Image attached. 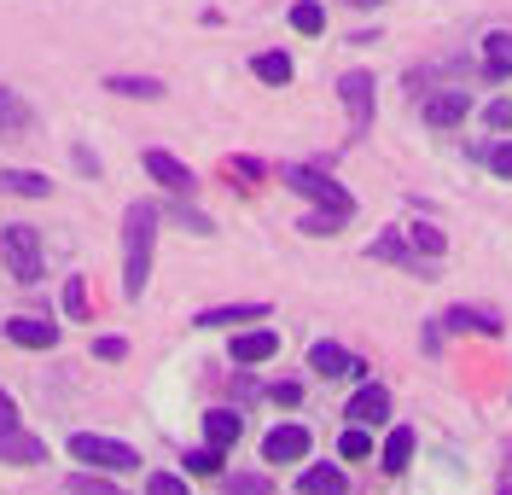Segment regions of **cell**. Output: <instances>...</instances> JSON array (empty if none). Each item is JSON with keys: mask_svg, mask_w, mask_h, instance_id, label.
<instances>
[{"mask_svg": "<svg viewBox=\"0 0 512 495\" xmlns=\"http://www.w3.org/2000/svg\"><path fill=\"white\" fill-rule=\"evenodd\" d=\"M483 53H489V82H507L512 76V35L507 30L483 35Z\"/></svg>", "mask_w": 512, "mask_h": 495, "instance_id": "obj_19", "label": "cell"}, {"mask_svg": "<svg viewBox=\"0 0 512 495\" xmlns=\"http://www.w3.org/2000/svg\"><path fill=\"white\" fill-rule=\"evenodd\" d=\"M146 495H187V484H181L175 472H152V478H146Z\"/></svg>", "mask_w": 512, "mask_h": 495, "instance_id": "obj_31", "label": "cell"}, {"mask_svg": "<svg viewBox=\"0 0 512 495\" xmlns=\"http://www.w3.org/2000/svg\"><path fill=\"white\" fill-rule=\"evenodd\" d=\"M30 129H35V111L24 105V94L18 88H0V134L6 140H24Z\"/></svg>", "mask_w": 512, "mask_h": 495, "instance_id": "obj_12", "label": "cell"}, {"mask_svg": "<svg viewBox=\"0 0 512 495\" xmlns=\"http://www.w3.org/2000/svg\"><path fill=\"white\" fill-rule=\"evenodd\" d=\"M344 414H350V426H379L384 414H390V391H384V385H361Z\"/></svg>", "mask_w": 512, "mask_h": 495, "instance_id": "obj_11", "label": "cell"}, {"mask_svg": "<svg viewBox=\"0 0 512 495\" xmlns=\"http://www.w3.org/2000/svg\"><path fill=\"white\" fill-rule=\"evenodd\" d=\"M152 245H158V204H128L123 216V292L128 303L152 280Z\"/></svg>", "mask_w": 512, "mask_h": 495, "instance_id": "obj_1", "label": "cell"}, {"mask_svg": "<svg viewBox=\"0 0 512 495\" xmlns=\"http://www.w3.org/2000/svg\"><path fill=\"white\" fill-rule=\"evenodd\" d=\"M350 6H379V0H350Z\"/></svg>", "mask_w": 512, "mask_h": 495, "instance_id": "obj_39", "label": "cell"}, {"mask_svg": "<svg viewBox=\"0 0 512 495\" xmlns=\"http://www.w3.org/2000/svg\"><path fill=\"white\" fill-rule=\"evenodd\" d=\"M274 402H280V408H297V402H303V385H274Z\"/></svg>", "mask_w": 512, "mask_h": 495, "instance_id": "obj_37", "label": "cell"}, {"mask_svg": "<svg viewBox=\"0 0 512 495\" xmlns=\"http://www.w3.org/2000/svg\"><path fill=\"white\" fill-rule=\"evenodd\" d=\"M239 321H268V303H227V309H204L192 327H239Z\"/></svg>", "mask_w": 512, "mask_h": 495, "instance_id": "obj_15", "label": "cell"}, {"mask_svg": "<svg viewBox=\"0 0 512 495\" xmlns=\"http://www.w3.org/2000/svg\"><path fill=\"white\" fill-rule=\"evenodd\" d=\"M466 111H472V94H466V88H443V94L425 99V123H431V129H454V123H466Z\"/></svg>", "mask_w": 512, "mask_h": 495, "instance_id": "obj_7", "label": "cell"}, {"mask_svg": "<svg viewBox=\"0 0 512 495\" xmlns=\"http://www.w3.org/2000/svg\"><path fill=\"white\" fill-rule=\"evenodd\" d=\"M367 257H384V263H396V268H419V257L408 251V245H402V239H396V233L373 239V245H367Z\"/></svg>", "mask_w": 512, "mask_h": 495, "instance_id": "obj_22", "label": "cell"}, {"mask_svg": "<svg viewBox=\"0 0 512 495\" xmlns=\"http://www.w3.org/2000/svg\"><path fill=\"white\" fill-rule=\"evenodd\" d=\"M338 94H344V105H350V129L355 134L373 129V76H367V70H350V76L338 82Z\"/></svg>", "mask_w": 512, "mask_h": 495, "instance_id": "obj_5", "label": "cell"}, {"mask_svg": "<svg viewBox=\"0 0 512 495\" xmlns=\"http://www.w3.org/2000/svg\"><path fill=\"white\" fill-rule=\"evenodd\" d=\"M384 472H408V461H414V431L408 426H396L390 437H384Z\"/></svg>", "mask_w": 512, "mask_h": 495, "instance_id": "obj_20", "label": "cell"}, {"mask_svg": "<svg viewBox=\"0 0 512 495\" xmlns=\"http://www.w3.org/2000/svg\"><path fill=\"white\" fill-rule=\"evenodd\" d=\"M227 490L233 495H268V478H262V472H239V478H227Z\"/></svg>", "mask_w": 512, "mask_h": 495, "instance_id": "obj_30", "label": "cell"}, {"mask_svg": "<svg viewBox=\"0 0 512 495\" xmlns=\"http://www.w3.org/2000/svg\"><path fill=\"white\" fill-rule=\"evenodd\" d=\"M64 490H70V495H123L117 484H105V478H94V472H76Z\"/></svg>", "mask_w": 512, "mask_h": 495, "instance_id": "obj_28", "label": "cell"}, {"mask_svg": "<svg viewBox=\"0 0 512 495\" xmlns=\"http://www.w3.org/2000/svg\"><path fill=\"white\" fill-rule=\"evenodd\" d=\"M309 455V431L303 426H274L262 437V461L268 466H286V461H303Z\"/></svg>", "mask_w": 512, "mask_h": 495, "instance_id": "obj_6", "label": "cell"}, {"mask_svg": "<svg viewBox=\"0 0 512 495\" xmlns=\"http://www.w3.org/2000/svg\"><path fill=\"white\" fill-rule=\"evenodd\" d=\"M105 88H111V94H123V99H163L158 76H111Z\"/></svg>", "mask_w": 512, "mask_h": 495, "instance_id": "obj_21", "label": "cell"}, {"mask_svg": "<svg viewBox=\"0 0 512 495\" xmlns=\"http://www.w3.org/2000/svg\"><path fill=\"white\" fill-rule=\"evenodd\" d=\"M338 222H344V216H332V210H315V216H303L297 228H303V233H338Z\"/></svg>", "mask_w": 512, "mask_h": 495, "instance_id": "obj_32", "label": "cell"}, {"mask_svg": "<svg viewBox=\"0 0 512 495\" xmlns=\"http://www.w3.org/2000/svg\"><path fill=\"white\" fill-rule=\"evenodd\" d=\"M297 490L303 495H350V484H344L338 466H309V472L297 478Z\"/></svg>", "mask_w": 512, "mask_h": 495, "instance_id": "obj_16", "label": "cell"}, {"mask_svg": "<svg viewBox=\"0 0 512 495\" xmlns=\"http://www.w3.org/2000/svg\"><path fill=\"white\" fill-rule=\"evenodd\" d=\"M0 251H6L12 280H24V286H35V280H41V239H35V228L12 222V228L0 233Z\"/></svg>", "mask_w": 512, "mask_h": 495, "instance_id": "obj_4", "label": "cell"}, {"mask_svg": "<svg viewBox=\"0 0 512 495\" xmlns=\"http://www.w3.org/2000/svg\"><path fill=\"white\" fill-rule=\"evenodd\" d=\"M6 338L24 344V350H53V344H59V327L41 321V315H12V321H6Z\"/></svg>", "mask_w": 512, "mask_h": 495, "instance_id": "obj_9", "label": "cell"}, {"mask_svg": "<svg viewBox=\"0 0 512 495\" xmlns=\"http://www.w3.org/2000/svg\"><path fill=\"white\" fill-rule=\"evenodd\" d=\"M408 239H414L419 257H443V251H448V239L437 228H425V222H419V228H408Z\"/></svg>", "mask_w": 512, "mask_h": 495, "instance_id": "obj_27", "label": "cell"}, {"mask_svg": "<svg viewBox=\"0 0 512 495\" xmlns=\"http://www.w3.org/2000/svg\"><path fill=\"white\" fill-rule=\"evenodd\" d=\"M70 455L82 466H94V472H134V466H140V455H134L128 443L99 437V431H76V437H70Z\"/></svg>", "mask_w": 512, "mask_h": 495, "instance_id": "obj_2", "label": "cell"}, {"mask_svg": "<svg viewBox=\"0 0 512 495\" xmlns=\"http://www.w3.org/2000/svg\"><path fill=\"white\" fill-rule=\"evenodd\" d=\"M251 70L262 76V82H274V88H286V82H291V59H286V53H256Z\"/></svg>", "mask_w": 512, "mask_h": 495, "instance_id": "obj_23", "label": "cell"}, {"mask_svg": "<svg viewBox=\"0 0 512 495\" xmlns=\"http://www.w3.org/2000/svg\"><path fill=\"white\" fill-rule=\"evenodd\" d=\"M64 309H70V315H82V309H88V286H82V280H70V286H64Z\"/></svg>", "mask_w": 512, "mask_h": 495, "instance_id": "obj_34", "label": "cell"}, {"mask_svg": "<svg viewBox=\"0 0 512 495\" xmlns=\"http://www.w3.org/2000/svg\"><path fill=\"white\" fill-rule=\"evenodd\" d=\"M489 169H495L501 181H512V140H501V146L489 152Z\"/></svg>", "mask_w": 512, "mask_h": 495, "instance_id": "obj_33", "label": "cell"}, {"mask_svg": "<svg viewBox=\"0 0 512 495\" xmlns=\"http://www.w3.org/2000/svg\"><path fill=\"white\" fill-rule=\"evenodd\" d=\"M94 356H99V362H123V356H128V344H123V338H99V344H94Z\"/></svg>", "mask_w": 512, "mask_h": 495, "instance_id": "obj_35", "label": "cell"}, {"mask_svg": "<svg viewBox=\"0 0 512 495\" xmlns=\"http://www.w3.org/2000/svg\"><path fill=\"white\" fill-rule=\"evenodd\" d=\"M338 455H344V461H367V455H373V437H367V426L344 431V437H338Z\"/></svg>", "mask_w": 512, "mask_h": 495, "instance_id": "obj_26", "label": "cell"}, {"mask_svg": "<svg viewBox=\"0 0 512 495\" xmlns=\"http://www.w3.org/2000/svg\"><path fill=\"white\" fill-rule=\"evenodd\" d=\"M489 129H512V99H495L489 105Z\"/></svg>", "mask_w": 512, "mask_h": 495, "instance_id": "obj_36", "label": "cell"}, {"mask_svg": "<svg viewBox=\"0 0 512 495\" xmlns=\"http://www.w3.org/2000/svg\"><path fill=\"white\" fill-rule=\"evenodd\" d=\"M12 426H18V402L0 391V431H12Z\"/></svg>", "mask_w": 512, "mask_h": 495, "instance_id": "obj_38", "label": "cell"}, {"mask_svg": "<svg viewBox=\"0 0 512 495\" xmlns=\"http://www.w3.org/2000/svg\"><path fill=\"white\" fill-rule=\"evenodd\" d=\"M286 187H291V193H303V198H315L320 210H332V216H344V222L355 216V198L344 193L332 175H320V169H309V164H291L286 169Z\"/></svg>", "mask_w": 512, "mask_h": 495, "instance_id": "obj_3", "label": "cell"}, {"mask_svg": "<svg viewBox=\"0 0 512 495\" xmlns=\"http://www.w3.org/2000/svg\"><path fill=\"white\" fill-rule=\"evenodd\" d=\"M274 356H280V332L256 327V332H239V338H233V362H239V367L274 362Z\"/></svg>", "mask_w": 512, "mask_h": 495, "instance_id": "obj_10", "label": "cell"}, {"mask_svg": "<svg viewBox=\"0 0 512 495\" xmlns=\"http://www.w3.org/2000/svg\"><path fill=\"white\" fill-rule=\"evenodd\" d=\"M0 461L6 466H35V461H47V449H41V437H30V431H0Z\"/></svg>", "mask_w": 512, "mask_h": 495, "instance_id": "obj_14", "label": "cell"}, {"mask_svg": "<svg viewBox=\"0 0 512 495\" xmlns=\"http://www.w3.org/2000/svg\"><path fill=\"white\" fill-rule=\"evenodd\" d=\"M0 187H6V193H24V198H47L53 193V181H47L41 169H0Z\"/></svg>", "mask_w": 512, "mask_h": 495, "instance_id": "obj_18", "label": "cell"}, {"mask_svg": "<svg viewBox=\"0 0 512 495\" xmlns=\"http://www.w3.org/2000/svg\"><path fill=\"white\" fill-rule=\"evenodd\" d=\"M187 472H198V478L222 472V449H216V443H210V449H192V455H187Z\"/></svg>", "mask_w": 512, "mask_h": 495, "instance_id": "obj_29", "label": "cell"}, {"mask_svg": "<svg viewBox=\"0 0 512 495\" xmlns=\"http://www.w3.org/2000/svg\"><path fill=\"white\" fill-rule=\"evenodd\" d=\"M146 175L163 181L169 193H192V187H198V181H192V169L181 164V158H169V152H146Z\"/></svg>", "mask_w": 512, "mask_h": 495, "instance_id": "obj_13", "label": "cell"}, {"mask_svg": "<svg viewBox=\"0 0 512 495\" xmlns=\"http://www.w3.org/2000/svg\"><path fill=\"white\" fill-rule=\"evenodd\" d=\"M309 367H315L320 379H355V373H361L367 362H355L344 344H326V338H320L315 350H309Z\"/></svg>", "mask_w": 512, "mask_h": 495, "instance_id": "obj_8", "label": "cell"}, {"mask_svg": "<svg viewBox=\"0 0 512 495\" xmlns=\"http://www.w3.org/2000/svg\"><path fill=\"white\" fill-rule=\"evenodd\" d=\"M291 30H297V35H320V30H326L320 0H297V6H291Z\"/></svg>", "mask_w": 512, "mask_h": 495, "instance_id": "obj_24", "label": "cell"}, {"mask_svg": "<svg viewBox=\"0 0 512 495\" xmlns=\"http://www.w3.org/2000/svg\"><path fill=\"white\" fill-rule=\"evenodd\" d=\"M239 431H245V420H239L233 408H210V414H204V437H210L216 449H227V443H239Z\"/></svg>", "mask_w": 512, "mask_h": 495, "instance_id": "obj_17", "label": "cell"}, {"mask_svg": "<svg viewBox=\"0 0 512 495\" xmlns=\"http://www.w3.org/2000/svg\"><path fill=\"white\" fill-rule=\"evenodd\" d=\"M448 327L454 332H489V338H495V332H501V321H495V315H483V309H448Z\"/></svg>", "mask_w": 512, "mask_h": 495, "instance_id": "obj_25", "label": "cell"}]
</instances>
